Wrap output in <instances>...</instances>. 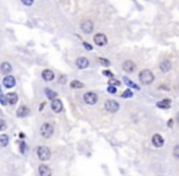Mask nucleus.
<instances>
[{"label": "nucleus", "mask_w": 179, "mask_h": 176, "mask_svg": "<svg viewBox=\"0 0 179 176\" xmlns=\"http://www.w3.org/2000/svg\"><path fill=\"white\" fill-rule=\"evenodd\" d=\"M6 129H7V125H6L5 120H1V119H0V131H4V130H6Z\"/></svg>", "instance_id": "nucleus-28"}, {"label": "nucleus", "mask_w": 179, "mask_h": 176, "mask_svg": "<svg viewBox=\"0 0 179 176\" xmlns=\"http://www.w3.org/2000/svg\"><path fill=\"white\" fill-rule=\"evenodd\" d=\"M154 78H155V76L150 70H143L139 73V80L143 84H150L154 81Z\"/></svg>", "instance_id": "nucleus-2"}, {"label": "nucleus", "mask_w": 179, "mask_h": 176, "mask_svg": "<svg viewBox=\"0 0 179 176\" xmlns=\"http://www.w3.org/2000/svg\"><path fill=\"white\" fill-rule=\"evenodd\" d=\"M99 63L101 65H104V66H110V61L106 60V59H104V58H99Z\"/></svg>", "instance_id": "nucleus-27"}, {"label": "nucleus", "mask_w": 179, "mask_h": 176, "mask_svg": "<svg viewBox=\"0 0 179 176\" xmlns=\"http://www.w3.org/2000/svg\"><path fill=\"white\" fill-rule=\"evenodd\" d=\"M53 133H54V126L51 124L45 122V124H43L40 126V135H41V137L50 138L53 136Z\"/></svg>", "instance_id": "nucleus-3"}, {"label": "nucleus", "mask_w": 179, "mask_h": 176, "mask_svg": "<svg viewBox=\"0 0 179 176\" xmlns=\"http://www.w3.org/2000/svg\"><path fill=\"white\" fill-rule=\"evenodd\" d=\"M37 155H38V158H39L40 160L46 162V160L50 159L51 153H50V149H49L46 145H39V147L37 148Z\"/></svg>", "instance_id": "nucleus-1"}, {"label": "nucleus", "mask_w": 179, "mask_h": 176, "mask_svg": "<svg viewBox=\"0 0 179 176\" xmlns=\"http://www.w3.org/2000/svg\"><path fill=\"white\" fill-rule=\"evenodd\" d=\"M123 70L126 72H128V73H130V72H133L135 70V64L133 61H130V60H127V61L123 63Z\"/></svg>", "instance_id": "nucleus-15"}, {"label": "nucleus", "mask_w": 179, "mask_h": 176, "mask_svg": "<svg viewBox=\"0 0 179 176\" xmlns=\"http://www.w3.org/2000/svg\"><path fill=\"white\" fill-rule=\"evenodd\" d=\"M163 138H162V136L161 135H158V133H156V135H154L152 136V144L155 145V147H157V148H161L162 145H163Z\"/></svg>", "instance_id": "nucleus-12"}, {"label": "nucleus", "mask_w": 179, "mask_h": 176, "mask_svg": "<svg viewBox=\"0 0 179 176\" xmlns=\"http://www.w3.org/2000/svg\"><path fill=\"white\" fill-rule=\"evenodd\" d=\"M83 100H84V103H87V104H89V105H94V104H96V102H98V96H96V93H94V92H87V93L83 96Z\"/></svg>", "instance_id": "nucleus-4"}, {"label": "nucleus", "mask_w": 179, "mask_h": 176, "mask_svg": "<svg viewBox=\"0 0 179 176\" xmlns=\"http://www.w3.org/2000/svg\"><path fill=\"white\" fill-rule=\"evenodd\" d=\"M173 155L179 159V144H177V145L174 147V149H173Z\"/></svg>", "instance_id": "nucleus-30"}, {"label": "nucleus", "mask_w": 179, "mask_h": 176, "mask_svg": "<svg viewBox=\"0 0 179 176\" xmlns=\"http://www.w3.org/2000/svg\"><path fill=\"white\" fill-rule=\"evenodd\" d=\"M21 2H22L23 5H26V6H31V5H33L34 0H21Z\"/></svg>", "instance_id": "nucleus-31"}, {"label": "nucleus", "mask_w": 179, "mask_h": 176, "mask_svg": "<svg viewBox=\"0 0 179 176\" xmlns=\"http://www.w3.org/2000/svg\"><path fill=\"white\" fill-rule=\"evenodd\" d=\"M9 144V136L7 135H0V147L4 148Z\"/></svg>", "instance_id": "nucleus-21"}, {"label": "nucleus", "mask_w": 179, "mask_h": 176, "mask_svg": "<svg viewBox=\"0 0 179 176\" xmlns=\"http://www.w3.org/2000/svg\"><path fill=\"white\" fill-rule=\"evenodd\" d=\"M177 121H178V124H179V113L177 114Z\"/></svg>", "instance_id": "nucleus-40"}, {"label": "nucleus", "mask_w": 179, "mask_h": 176, "mask_svg": "<svg viewBox=\"0 0 179 176\" xmlns=\"http://www.w3.org/2000/svg\"><path fill=\"white\" fill-rule=\"evenodd\" d=\"M38 171H39L40 176H51V169L45 164H41L38 169Z\"/></svg>", "instance_id": "nucleus-13"}, {"label": "nucleus", "mask_w": 179, "mask_h": 176, "mask_svg": "<svg viewBox=\"0 0 179 176\" xmlns=\"http://www.w3.org/2000/svg\"><path fill=\"white\" fill-rule=\"evenodd\" d=\"M83 45H84V48H85L87 50H91V49H93V47H91L89 43H87V42H84V43H83Z\"/></svg>", "instance_id": "nucleus-34"}, {"label": "nucleus", "mask_w": 179, "mask_h": 176, "mask_svg": "<svg viewBox=\"0 0 179 176\" xmlns=\"http://www.w3.org/2000/svg\"><path fill=\"white\" fill-rule=\"evenodd\" d=\"M70 86H71V88H73V89H80V88H83V83L79 82V81H77V80H73L71 83H70Z\"/></svg>", "instance_id": "nucleus-23"}, {"label": "nucleus", "mask_w": 179, "mask_h": 176, "mask_svg": "<svg viewBox=\"0 0 179 176\" xmlns=\"http://www.w3.org/2000/svg\"><path fill=\"white\" fill-rule=\"evenodd\" d=\"M28 114H29V109H28V108H27L26 105L20 106V108L17 109V111H16V115H17V117H26Z\"/></svg>", "instance_id": "nucleus-14"}, {"label": "nucleus", "mask_w": 179, "mask_h": 176, "mask_svg": "<svg viewBox=\"0 0 179 176\" xmlns=\"http://www.w3.org/2000/svg\"><path fill=\"white\" fill-rule=\"evenodd\" d=\"M20 138L23 140V138H25V133H20Z\"/></svg>", "instance_id": "nucleus-39"}, {"label": "nucleus", "mask_w": 179, "mask_h": 176, "mask_svg": "<svg viewBox=\"0 0 179 176\" xmlns=\"http://www.w3.org/2000/svg\"><path fill=\"white\" fill-rule=\"evenodd\" d=\"M94 43L96 45H99V47H104V45L107 44V38L103 33H98V35H94Z\"/></svg>", "instance_id": "nucleus-7"}, {"label": "nucleus", "mask_w": 179, "mask_h": 176, "mask_svg": "<svg viewBox=\"0 0 179 176\" xmlns=\"http://www.w3.org/2000/svg\"><path fill=\"white\" fill-rule=\"evenodd\" d=\"M0 103H1V105H6V104H7L6 96H4L2 91H1V87H0Z\"/></svg>", "instance_id": "nucleus-25"}, {"label": "nucleus", "mask_w": 179, "mask_h": 176, "mask_svg": "<svg viewBox=\"0 0 179 176\" xmlns=\"http://www.w3.org/2000/svg\"><path fill=\"white\" fill-rule=\"evenodd\" d=\"M41 78L44 80V81H46V82H50V81H53L54 78H55V75H54V72L51 70H44L41 72Z\"/></svg>", "instance_id": "nucleus-11"}, {"label": "nucleus", "mask_w": 179, "mask_h": 176, "mask_svg": "<svg viewBox=\"0 0 179 176\" xmlns=\"http://www.w3.org/2000/svg\"><path fill=\"white\" fill-rule=\"evenodd\" d=\"M6 100H7L9 104L15 105V104L18 102V96H17V93H9V94H6Z\"/></svg>", "instance_id": "nucleus-16"}, {"label": "nucleus", "mask_w": 179, "mask_h": 176, "mask_svg": "<svg viewBox=\"0 0 179 176\" xmlns=\"http://www.w3.org/2000/svg\"><path fill=\"white\" fill-rule=\"evenodd\" d=\"M80 30H82L84 33L89 35V33H91L93 30H94V23H93L90 20H84V21H82V23H80Z\"/></svg>", "instance_id": "nucleus-5"}, {"label": "nucleus", "mask_w": 179, "mask_h": 176, "mask_svg": "<svg viewBox=\"0 0 179 176\" xmlns=\"http://www.w3.org/2000/svg\"><path fill=\"white\" fill-rule=\"evenodd\" d=\"M108 86H113V87H118V86H121V82H119V81H117V80H115L113 77H111V78L108 80Z\"/></svg>", "instance_id": "nucleus-24"}, {"label": "nucleus", "mask_w": 179, "mask_h": 176, "mask_svg": "<svg viewBox=\"0 0 179 176\" xmlns=\"http://www.w3.org/2000/svg\"><path fill=\"white\" fill-rule=\"evenodd\" d=\"M118 109H119V104L113 99H110L105 103V110H107L108 113H116Z\"/></svg>", "instance_id": "nucleus-6"}, {"label": "nucleus", "mask_w": 179, "mask_h": 176, "mask_svg": "<svg viewBox=\"0 0 179 176\" xmlns=\"http://www.w3.org/2000/svg\"><path fill=\"white\" fill-rule=\"evenodd\" d=\"M123 82H124L127 86H129V87H132V88H134V89H140L139 86H138L137 83H134L133 81H130L128 77H123Z\"/></svg>", "instance_id": "nucleus-20"}, {"label": "nucleus", "mask_w": 179, "mask_h": 176, "mask_svg": "<svg viewBox=\"0 0 179 176\" xmlns=\"http://www.w3.org/2000/svg\"><path fill=\"white\" fill-rule=\"evenodd\" d=\"M167 126H168V127H172V126H173V120H172V119H171V120H168Z\"/></svg>", "instance_id": "nucleus-36"}, {"label": "nucleus", "mask_w": 179, "mask_h": 176, "mask_svg": "<svg viewBox=\"0 0 179 176\" xmlns=\"http://www.w3.org/2000/svg\"><path fill=\"white\" fill-rule=\"evenodd\" d=\"M45 94H46V97L49 98V99H55V98H57V93L56 92H54V91H51V89H49V88H45Z\"/></svg>", "instance_id": "nucleus-22"}, {"label": "nucleus", "mask_w": 179, "mask_h": 176, "mask_svg": "<svg viewBox=\"0 0 179 176\" xmlns=\"http://www.w3.org/2000/svg\"><path fill=\"white\" fill-rule=\"evenodd\" d=\"M0 71H1V73H4V75H9V73H11V71H12V66H11L10 63H2V64L0 65Z\"/></svg>", "instance_id": "nucleus-17"}, {"label": "nucleus", "mask_w": 179, "mask_h": 176, "mask_svg": "<svg viewBox=\"0 0 179 176\" xmlns=\"http://www.w3.org/2000/svg\"><path fill=\"white\" fill-rule=\"evenodd\" d=\"M172 69V64L168 61V60H163L161 64H160V70L162 72H168V71Z\"/></svg>", "instance_id": "nucleus-18"}, {"label": "nucleus", "mask_w": 179, "mask_h": 176, "mask_svg": "<svg viewBox=\"0 0 179 176\" xmlns=\"http://www.w3.org/2000/svg\"><path fill=\"white\" fill-rule=\"evenodd\" d=\"M160 89H165V91H168L167 86H160Z\"/></svg>", "instance_id": "nucleus-37"}, {"label": "nucleus", "mask_w": 179, "mask_h": 176, "mask_svg": "<svg viewBox=\"0 0 179 176\" xmlns=\"http://www.w3.org/2000/svg\"><path fill=\"white\" fill-rule=\"evenodd\" d=\"M107 92L108 93H111V94H115V93L117 92V88H116V87H113V86H108Z\"/></svg>", "instance_id": "nucleus-29"}, {"label": "nucleus", "mask_w": 179, "mask_h": 176, "mask_svg": "<svg viewBox=\"0 0 179 176\" xmlns=\"http://www.w3.org/2000/svg\"><path fill=\"white\" fill-rule=\"evenodd\" d=\"M132 97H133V92L130 89H126L122 93V98H132Z\"/></svg>", "instance_id": "nucleus-26"}, {"label": "nucleus", "mask_w": 179, "mask_h": 176, "mask_svg": "<svg viewBox=\"0 0 179 176\" xmlns=\"http://www.w3.org/2000/svg\"><path fill=\"white\" fill-rule=\"evenodd\" d=\"M51 109L54 113H61L62 109H64V105H62V102L59 99V98H55L53 99L51 102Z\"/></svg>", "instance_id": "nucleus-9"}, {"label": "nucleus", "mask_w": 179, "mask_h": 176, "mask_svg": "<svg viewBox=\"0 0 179 176\" xmlns=\"http://www.w3.org/2000/svg\"><path fill=\"white\" fill-rule=\"evenodd\" d=\"M66 81H67V78H66V76H65V75H61V76L59 77V83L64 84V83H66Z\"/></svg>", "instance_id": "nucleus-32"}, {"label": "nucleus", "mask_w": 179, "mask_h": 176, "mask_svg": "<svg viewBox=\"0 0 179 176\" xmlns=\"http://www.w3.org/2000/svg\"><path fill=\"white\" fill-rule=\"evenodd\" d=\"M103 73H104L105 76H108V77H113V73H112V72H110V71H104Z\"/></svg>", "instance_id": "nucleus-35"}, {"label": "nucleus", "mask_w": 179, "mask_h": 176, "mask_svg": "<svg viewBox=\"0 0 179 176\" xmlns=\"http://www.w3.org/2000/svg\"><path fill=\"white\" fill-rule=\"evenodd\" d=\"M26 149H27V144H26L25 142H22V143L20 144V150H21V153H25Z\"/></svg>", "instance_id": "nucleus-33"}, {"label": "nucleus", "mask_w": 179, "mask_h": 176, "mask_svg": "<svg viewBox=\"0 0 179 176\" xmlns=\"http://www.w3.org/2000/svg\"><path fill=\"white\" fill-rule=\"evenodd\" d=\"M44 106H45V103H41V105L39 106V110H43V109H44Z\"/></svg>", "instance_id": "nucleus-38"}, {"label": "nucleus", "mask_w": 179, "mask_h": 176, "mask_svg": "<svg viewBox=\"0 0 179 176\" xmlns=\"http://www.w3.org/2000/svg\"><path fill=\"white\" fill-rule=\"evenodd\" d=\"M2 84H4L5 88H12V87H15V84H16V80H15L14 76L6 75L5 78L2 80Z\"/></svg>", "instance_id": "nucleus-8"}, {"label": "nucleus", "mask_w": 179, "mask_h": 176, "mask_svg": "<svg viewBox=\"0 0 179 176\" xmlns=\"http://www.w3.org/2000/svg\"><path fill=\"white\" fill-rule=\"evenodd\" d=\"M156 105L161 108V109H168V108H171V100L169 99H163V100L158 102Z\"/></svg>", "instance_id": "nucleus-19"}, {"label": "nucleus", "mask_w": 179, "mask_h": 176, "mask_svg": "<svg viewBox=\"0 0 179 176\" xmlns=\"http://www.w3.org/2000/svg\"><path fill=\"white\" fill-rule=\"evenodd\" d=\"M76 66H77L78 69H80V70H84V69H87V68L89 66V60H88L87 58H84V56L78 58V59L76 60Z\"/></svg>", "instance_id": "nucleus-10"}]
</instances>
